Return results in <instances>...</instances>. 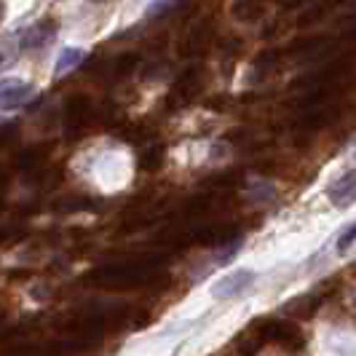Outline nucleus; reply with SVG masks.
Instances as JSON below:
<instances>
[{
  "instance_id": "6",
  "label": "nucleus",
  "mask_w": 356,
  "mask_h": 356,
  "mask_svg": "<svg viewBox=\"0 0 356 356\" xmlns=\"http://www.w3.org/2000/svg\"><path fill=\"white\" fill-rule=\"evenodd\" d=\"M89 110H91V102L83 97V94H75L67 99V107H65V118H67V129L70 131H78L81 126L86 124V118H89Z\"/></svg>"
},
{
  "instance_id": "8",
  "label": "nucleus",
  "mask_w": 356,
  "mask_h": 356,
  "mask_svg": "<svg viewBox=\"0 0 356 356\" xmlns=\"http://www.w3.org/2000/svg\"><path fill=\"white\" fill-rule=\"evenodd\" d=\"M231 14L238 19V22L252 24V22H257V19L266 17V6H263V3H254V0H236L231 8Z\"/></svg>"
},
{
  "instance_id": "10",
  "label": "nucleus",
  "mask_w": 356,
  "mask_h": 356,
  "mask_svg": "<svg viewBox=\"0 0 356 356\" xmlns=\"http://www.w3.org/2000/svg\"><path fill=\"white\" fill-rule=\"evenodd\" d=\"M279 59H282L279 49H266V51H260L257 59H254V75H257V78H266L268 72H273L279 67Z\"/></svg>"
},
{
  "instance_id": "3",
  "label": "nucleus",
  "mask_w": 356,
  "mask_h": 356,
  "mask_svg": "<svg viewBox=\"0 0 356 356\" xmlns=\"http://www.w3.org/2000/svg\"><path fill=\"white\" fill-rule=\"evenodd\" d=\"M212 38H214V22L212 19H198L196 24L191 27L188 38H185V49H182V54H188V56L204 54L209 46H212Z\"/></svg>"
},
{
  "instance_id": "14",
  "label": "nucleus",
  "mask_w": 356,
  "mask_h": 356,
  "mask_svg": "<svg viewBox=\"0 0 356 356\" xmlns=\"http://www.w3.org/2000/svg\"><path fill=\"white\" fill-rule=\"evenodd\" d=\"M321 17H324V6H314V8H308V11H303V14L298 17V24H300V27H311V24H316Z\"/></svg>"
},
{
  "instance_id": "11",
  "label": "nucleus",
  "mask_w": 356,
  "mask_h": 356,
  "mask_svg": "<svg viewBox=\"0 0 356 356\" xmlns=\"http://www.w3.org/2000/svg\"><path fill=\"white\" fill-rule=\"evenodd\" d=\"M137 62H140V54H134V51L121 54V56L113 62V75H115V78H124V75H129V72L137 67Z\"/></svg>"
},
{
  "instance_id": "5",
  "label": "nucleus",
  "mask_w": 356,
  "mask_h": 356,
  "mask_svg": "<svg viewBox=\"0 0 356 356\" xmlns=\"http://www.w3.org/2000/svg\"><path fill=\"white\" fill-rule=\"evenodd\" d=\"M327 196H330V201H332L338 209L351 207L356 201V172H346L338 182H332L330 191H327Z\"/></svg>"
},
{
  "instance_id": "16",
  "label": "nucleus",
  "mask_w": 356,
  "mask_h": 356,
  "mask_svg": "<svg viewBox=\"0 0 356 356\" xmlns=\"http://www.w3.org/2000/svg\"><path fill=\"white\" fill-rule=\"evenodd\" d=\"M343 35H346V38H354V40H356V19H351V22H348V27L343 30Z\"/></svg>"
},
{
  "instance_id": "9",
  "label": "nucleus",
  "mask_w": 356,
  "mask_h": 356,
  "mask_svg": "<svg viewBox=\"0 0 356 356\" xmlns=\"http://www.w3.org/2000/svg\"><path fill=\"white\" fill-rule=\"evenodd\" d=\"M83 56L86 51L83 49H65V51L56 56V65H54V75L56 78H62V75H67L72 67H78L81 62H83Z\"/></svg>"
},
{
  "instance_id": "1",
  "label": "nucleus",
  "mask_w": 356,
  "mask_h": 356,
  "mask_svg": "<svg viewBox=\"0 0 356 356\" xmlns=\"http://www.w3.org/2000/svg\"><path fill=\"white\" fill-rule=\"evenodd\" d=\"M257 282V273L250 270V268H236L231 273H225L217 284L212 286V298L214 300H228V298H236L241 295L244 289H250V284Z\"/></svg>"
},
{
  "instance_id": "7",
  "label": "nucleus",
  "mask_w": 356,
  "mask_h": 356,
  "mask_svg": "<svg viewBox=\"0 0 356 356\" xmlns=\"http://www.w3.org/2000/svg\"><path fill=\"white\" fill-rule=\"evenodd\" d=\"M198 89H201V67H188L175 83V97L188 102L193 94H198Z\"/></svg>"
},
{
  "instance_id": "4",
  "label": "nucleus",
  "mask_w": 356,
  "mask_h": 356,
  "mask_svg": "<svg viewBox=\"0 0 356 356\" xmlns=\"http://www.w3.org/2000/svg\"><path fill=\"white\" fill-rule=\"evenodd\" d=\"M56 35V24H54L51 19H46V22H38L33 27H27L22 35H19V49H24V51H35V49H43V46H49Z\"/></svg>"
},
{
  "instance_id": "15",
  "label": "nucleus",
  "mask_w": 356,
  "mask_h": 356,
  "mask_svg": "<svg viewBox=\"0 0 356 356\" xmlns=\"http://www.w3.org/2000/svg\"><path fill=\"white\" fill-rule=\"evenodd\" d=\"M161 161V147H153V150H147L143 156V169H147V166H159Z\"/></svg>"
},
{
  "instance_id": "12",
  "label": "nucleus",
  "mask_w": 356,
  "mask_h": 356,
  "mask_svg": "<svg viewBox=\"0 0 356 356\" xmlns=\"http://www.w3.org/2000/svg\"><path fill=\"white\" fill-rule=\"evenodd\" d=\"M321 43H324L321 38H303V40H292V43L284 49V54H289V56H295V54H308V51H314L316 46H321Z\"/></svg>"
},
{
  "instance_id": "2",
  "label": "nucleus",
  "mask_w": 356,
  "mask_h": 356,
  "mask_svg": "<svg viewBox=\"0 0 356 356\" xmlns=\"http://www.w3.org/2000/svg\"><path fill=\"white\" fill-rule=\"evenodd\" d=\"M30 97H33V86L27 81H19V78H3L0 81V107L6 113L24 105Z\"/></svg>"
},
{
  "instance_id": "13",
  "label": "nucleus",
  "mask_w": 356,
  "mask_h": 356,
  "mask_svg": "<svg viewBox=\"0 0 356 356\" xmlns=\"http://www.w3.org/2000/svg\"><path fill=\"white\" fill-rule=\"evenodd\" d=\"M354 241H356V222H351V225L338 236V247H335L338 254H346V252L354 247Z\"/></svg>"
}]
</instances>
